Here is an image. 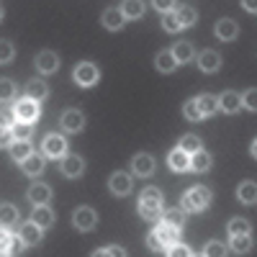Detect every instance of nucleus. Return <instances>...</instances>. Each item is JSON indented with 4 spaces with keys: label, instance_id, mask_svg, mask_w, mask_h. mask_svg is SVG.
<instances>
[{
    "label": "nucleus",
    "instance_id": "obj_1",
    "mask_svg": "<svg viewBox=\"0 0 257 257\" xmlns=\"http://www.w3.org/2000/svg\"><path fill=\"white\" fill-rule=\"evenodd\" d=\"M211 203V190L206 185H196V188H190L185 196L180 198V208L185 213H193V211H203L206 206Z\"/></svg>",
    "mask_w": 257,
    "mask_h": 257
},
{
    "label": "nucleus",
    "instance_id": "obj_2",
    "mask_svg": "<svg viewBox=\"0 0 257 257\" xmlns=\"http://www.w3.org/2000/svg\"><path fill=\"white\" fill-rule=\"evenodd\" d=\"M72 77H75V82L80 85V88H93V85L98 82V77H100V72H98V67L93 62H80L75 67V72H72Z\"/></svg>",
    "mask_w": 257,
    "mask_h": 257
},
{
    "label": "nucleus",
    "instance_id": "obj_3",
    "mask_svg": "<svg viewBox=\"0 0 257 257\" xmlns=\"http://www.w3.org/2000/svg\"><path fill=\"white\" fill-rule=\"evenodd\" d=\"M13 113H16V121H29V123H34L36 118H39V103L36 100H31V98H21L16 105H13Z\"/></svg>",
    "mask_w": 257,
    "mask_h": 257
},
{
    "label": "nucleus",
    "instance_id": "obj_4",
    "mask_svg": "<svg viewBox=\"0 0 257 257\" xmlns=\"http://www.w3.org/2000/svg\"><path fill=\"white\" fill-rule=\"evenodd\" d=\"M72 224H75V229H80V231H90V229H95V224H98V213H95L90 206H80V208L72 213Z\"/></svg>",
    "mask_w": 257,
    "mask_h": 257
},
{
    "label": "nucleus",
    "instance_id": "obj_5",
    "mask_svg": "<svg viewBox=\"0 0 257 257\" xmlns=\"http://www.w3.org/2000/svg\"><path fill=\"white\" fill-rule=\"evenodd\" d=\"M44 155L54 157V160H62L64 155H67V139H64L62 134H49L44 139Z\"/></svg>",
    "mask_w": 257,
    "mask_h": 257
},
{
    "label": "nucleus",
    "instance_id": "obj_6",
    "mask_svg": "<svg viewBox=\"0 0 257 257\" xmlns=\"http://www.w3.org/2000/svg\"><path fill=\"white\" fill-rule=\"evenodd\" d=\"M34 64L39 67V72L41 75H52V72H57L59 70V57L54 54V52H39L36 57H34Z\"/></svg>",
    "mask_w": 257,
    "mask_h": 257
},
{
    "label": "nucleus",
    "instance_id": "obj_7",
    "mask_svg": "<svg viewBox=\"0 0 257 257\" xmlns=\"http://www.w3.org/2000/svg\"><path fill=\"white\" fill-rule=\"evenodd\" d=\"M82 126H85V116H82L80 111L70 108V111L62 113V128H64L67 134H80Z\"/></svg>",
    "mask_w": 257,
    "mask_h": 257
},
{
    "label": "nucleus",
    "instance_id": "obj_8",
    "mask_svg": "<svg viewBox=\"0 0 257 257\" xmlns=\"http://www.w3.org/2000/svg\"><path fill=\"white\" fill-rule=\"evenodd\" d=\"M59 167H62V173L67 175V178H80L85 173V162H82L80 155H64Z\"/></svg>",
    "mask_w": 257,
    "mask_h": 257
},
{
    "label": "nucleus",
    "instance_id": "obj_9",
    "mask_svg": "<svg viewBox=\"0 0 257 257\" xmlns=\"http://www.w3.org/2000/svg\"><path fill=\"white\" fill-rule=\"evenodd\" d=\"M108 185H111V193H113V196H128L134 183H132V175H126V173H113L111 180H108Z\"/></svg>",
    "mask_w": 257,
    "mask_h": 257
},
{
    "label": "nucleus",
    "instance_id": "obj_10",
    "mask_svg": "<svg viewBox=\"0 0 257 257\" xmlns=\"http://www.w3.org/2000/svg\"><path fill=\"white\" fill-rule=\"evenodd\" d=\"M216 36L221 39V41H234L237 39V34H239V26H237V21L234 18H221V21H216Z\"/></svg>",
    "mask_w": 257,
    "mask_h": 257
},
{
    "label": "nucleus",
    "instance_id": "obj_11",
    "mask_svg": "<svg viewBox=\"0 0 257 257\" xmlns=\"http://www.w3.org/2000/svg\"><path fill=\"white\" fill-rule=\"evenodd\" d=\"M132 170H134L139 178H149V175L155 173V157H152V155H144V152L137 155V157L132 160Z\"/></svg>",
    "mask_w": 257,
    "mask_h": 257
},
{
    "label": "nucleus",
    "instance_id": "obj_12",
    "mask_svg": "<svg viewBox=\"0 0 257 257\" xmlns=\"http://www.w3.org/2000/svg\"><path fill=\"white\" fill-rule=\"evenodd\" d=\"M216 100H219V108L224 113H237L242 108V98H239V93H234V90H224Z\"/></svg>",
    "mask_w": 257,
    "mask_h": 257
},
{
    "label": "nucleus",
    "instance_id": "obj_13",
    "mask_svg": "<svg viewBox=\"0 0 257 257\" xmlns=\"http://www.w3.org/2000/svg\"><path fill=\"white\" fill-rule=\"evenodd\" d=\"M198 67H201V72H216V70L221 67L219 52H213V49L201 52V54H198Z\"/></svg>",
    "mask_w": 257,
    "mask_h": 257
},
{
    "label": "nucleus",
    "instance_id": "obj_14",
    "mask_svg": "<svg viewBox=\"0 0 257 257\" xmlns=\"http://www.w3.org/2000/svg\"><path fill=\"white\" fill-rule=\"evenodd\" d=\"M155 234H157V239H160V244H162L165 249H167V247H173V244L180 239V229L170 226V224H165V221H162V226L155 229Z\"/></svg>",
    "mask_w": 257,
    "mask_h": 257
},
{
    "label": "nucleus",
    "instance_id": "obj_15",
    "mask_svg": "<svg viewBox=\"0 0 257 257\" xmlns=\"http://www.w3.org/2000/svg\"><path fill=\"white\" fill-rule=\"evenodd\" d=\"M208 167H211V155L208 152L198 149V152L188 155V170H193V173H206Z\"/></svg>",
    "mask_w": 257,
    "mask_h": 257
},
{
    "label": "nucleus",
    "instance_id": "obj_16",
    "mask_svg": "<svg viewBox=\"0 0 257 257\" xmlns=\"http://www.w3.org/2000/svg\"><path fill=\"white\" fill-rule=\"evenodd\" d=\"M41 229L39 224H34V221H26L24 226H21V239H24V244L26 247H34V244H39L41 242Z\"/></svg>",
    "mask_w": 257,
    "mask_h": 257
},
{
    "label": "nucleus",
    "instance_id": "obj_17",
    "mask_svg": "<svg viewBox=\"0 0 257 257\" xmlns=\"http://www.w3.org/2000/svg\"><path fill=\"white\" fill-rule=\"evenodd\" d=\"M49 198H52V188H49V185H44V183H34V185L29 188V201H31L34 206L49 203Z\"/></svg>",
    "mask_w": 257,
    "mask_h": 257
},
{
    "label": "nucleus",
    "instance_id": "obj_18",
    "mask_svg": "<svg viewBox=\"0 0 257 257\" xmlns=\"http://www.w3.org/2000/svg\"><path fill=\"white\" fill-rule=\"evenodd\" d=\"M31 221H34V224H39L41 229H47V226H52V224H54V211H52L47 203H41V206H36V208H34Z\"/></svg>",
    "mask_w": 257,
    "mask_h": 257
},
{
    "label": "nucleus",
    "instance_id": "obj_19",
    "mask_svg": "<svg viewBox=\"0 0 257 257\" xmlns=\"http://www.w3.org/2000/svg\"><path fill=\"white\" fill-rule=\"evenodd\" d=\"M21 167H24V173H26L29 178H36V175L44 173V157L31 152V155H29L24 162H21Z\"/></svg>",
    "mask_w": 257,
    "mask_h": 257
},
{
    "label": "nucleus",
    "instance_id": "obj_20",
    "mask_svg": "<svg viewBox=\"0 0 257 257\" xmlns=\"http://www.w3.org/2000/svg\"><path fill=\"white\" fill-rule=\"evenodd\" d=\"M47 95H49L47 82H41V80H29V82H26V98H31V100L41 103Z\"/></svg>",
    "mask_w": 257,
    "mask_h": 257
},
{
    "label": "nucleus",
    "instance_id": "obj_21",
    "mask_svg": "<svg viewBox=\"0 0 257 257\" xmlns=\"http://www.w3.org/2000/svg\"><path fill=\"white\" fill-rule=\"evenodd\" d=\"M123 13H121V8H108L103 13V26L108 29V31H118L121 26H123Z\"/></svg>",
    "mask_w": 257,
    "mask_h": 257
},
{
    "label": "nucleus",
    "instance_id": "obj_22",
    "mask_svg": "<svg viewBox=\"0 0 257 257\" xmlns=\"http://www.w3.org/2000/svg\"><path fill=\"white\" fill-rule=\"evenodd\" d=\"M196 103H198V108H201V116H203V118H206V116H213V113L219 111V100H216V95H211V93L198 95Z\"/></svg>",
    "mask_w": 257,
    "mask_h": 257
},
{
    "label": "nucleus",
    "instance_id": "obj_23",
    "mask_svg": "<svg viewBox=\"0 0 257 257\" xmlns=\"http://www.w3.org/2000/svg\"><path fill=\"white\" fill-rule=\"evenodd\" d=\"M170 52H173V57H175L178 64H185V62H190L193 57H196V52H193V44H190V41H178V44L170 49Z\"/></svg>",
    "mask_w": 257,
    "mask_h": 257
},
{
    "label": "nucleus",
    "instance_id": "obj_24",
    "mask_svg": "<svg viewBox=\"0 0 257 257\" xmlns=\"http://www.w3.org/2000/svg\"><path fill=\"white\" fill-rule=\"evenodd\" d=\"M139 216L144 219V221H160L162 219V206L160 203H142L139 201Z\"/></svg>",
    "mask_w": 257,
    "mask_h": 257
},
{
    "label": "nucleus",
    "instance_id": "obj_25",
    "mask_svg": "<svg viewBox=\"0 0 257 257\" xmlns=\"http://www.w3.org/2000/svg\"><path fill=\"white\" fill-rule=\"evenodd\" d=\"M121 13H123L126 21H137V18L144 16V3H142V0H123Z\"/></svg>",
    "mask_w": 257,
    "mask_h": 257
},
{
    "label": "nucleus",
    "instance_id": "obj_26",
    "mask_svg": "<svg viewBox=\"0 0 257 257\" xmlns=\"http://www.w3.org/2000/svg\"><path fill=\"white\" fill-rule=\"evenodd\" d=\"M237 198H239L242 203L252 206V203L257 201V185H254L252 180H244V183L237 188Z\"/></svg>",
    "mask_w": 257,
    "mask_h": 257
},
{
    "label": "nucleus",
    "instance_id": "obj_27",
    "mask_svg": "<svg viewBox=\"0 0 257 257\" xmlns=\"http://www.w3.org/2000/svg\"><path fill=\"white\" fill-rule=\"evenodd\" d=\"M155 67H157L160 72H165V75H167V72H173V70L178 67V62H175L173 52H167V49H165V52H160V54L155 57Z\"/></svg>",
    "mask_w": 257,
    "mask_h": 257
},
{
    "label": "nucleus",
    "instance_id": "obj_28",
    "mask_svg": "<svg viewBox=\"0 0 257 257\" xmlns=\"http://www.w3.org/2000/svg\"><path fill=\"white\" fill-rule=\"evenodd\" d=\"M167 165L175 170V173H185L188 170V155L183 152V149H173V152L167 155Z\"/></svg>",
    "mask_w": 257,
    "mask_h": 257
},
{
    "label": "nucleus",
    "instance_id": "obj_29",
    "mask_svg": "<svg viewBox=\"0 0 257 257\" xmlns=\"http://www.w3.org/2000/svg\"><path fill=\"white\" fill-rule=\"evenodd\" d=\"M160 221H165V224H170V226H175V229H183V226H185V211H183V208H170V211L162 213Z\"/></svg>",
    "mask_w": 257,
    "mask_h": 257
},
{
    "label": "nucleus",
    "instance_id": "obj_30",
    "mask_svg": "<svg viewBox=\"0 0 257 257\" xmlns=\"http://www.w3.org/2000/svg\"><path fill=\"white\" fill-rule=\"evenodd\" d=\"M11 132H13V139H18V142H29V139L34 137V126H31L29 121H16V123L11 126Z\"/></svg>",
    "mask_w": 257,
    "mask_h": 257
},
{
    "label": "nucleus",
    "instance_id": "obj_31",
    "mask_svg": "<svg viewBox=\"0 0 257 257\" xmlns=\"http://www.w3.org/2000/svg\"><path fill=\"white\" fill-rule=\"evenodd\" d=\"M18 221V208L13 203H0V226H13Z\"/></svg>",
    "mask_w": 257,
    "mask_h": 257
},
{
    "label": "nucleus",
    "instance_id": "obj_32",
    "mask_svg": "<svg viewBox=\"0 0 257 257\" xmlns=\"http://www.w3.org/2000/svg\"><path fill=\"white\" fill-rule=\"evenodd\" d=\"M29 155H31V144H29V142L13 139V144H11V157H13L16 162H24Z\"/></svg>",
    "mask_w": 257,
    "mask_h": 257
},
{
    "label": "nucleus",
    "instance_id": "obj_33",
    "mask_svg": "<svg viewBox=\"0 0 257 257\" xmlns=\"http://www.w3.org/2000/svg\"><path fill=\"white\" fill-rule=\"evenodd\" d=\"M231 249H234V252H239V254L249 252V249H252L249 234H231Z\"/></svg>",
    "mask_w": 257,
    "mask_h": 257
},
{
    "label": "nucleus",
    "instance_id": "obj_34",
    "mask_svg": "<svg viewBox=\"0 0 257 257\" xmlns=\"http://www.w3.org/2000/svg\"><path fill=\"white\" fill-rule=\"evenodd\" d=\"M178 13V21H180V26H193V24H196V18H198V13H196V8H193V6H183L180 11H175Z\"/></svg>",
    "mask_w": 257,
    "mask_h": 257
},
{
    "label": "nucleus",
    "instance_id": "obj_35",
    "mask_svg": "<svg viewBox=\"0 0 257 257\" xmlns=\"http://www.w3.org/2000/svg\"><path fill=\"white\" fill-rule=\"evenodd\" d=\"M178 149H183L185 155H193V152H198L201 149V139L196 137V134H185L183 139H180V147Z\"/></svg>",
    "mask_w": 257,
    "mask_h": 257
},
{
    "label": "nucleus",
    "instance_id": "obj_36",
    "mask_svg": "<svg viewBox=\"0 0 257 257\" xmlns=\"http://www.w3.org/2000/svg\"><path fill=\"white\" fill-rule=\"evenodd\" d=\"M162 26H165V31H170V34H175V31L183 29L175 11H165V13H162Z\"/></svg>",
    "mask_w": 257,
    "mask_h": 257
},
{
    "label": "nucleus",
    "instance_id": "obj_37",
    "mask_svg": "<svg viewBox=\"0 0 257 257\" xmlns=\"http://www.w3.org/2000/svg\"><path fill=\"white\" fill-rule=\"evenodd\" d=\"M13 98H16V82L3 77V80H0V103H8Z\"/></svg>",
    "mask_w": 257,
    "mask_h": 257
},
{
    "label": "nucleus",
    "instance_id": "obj_38",
    "mask_svg": "<svg viewBox=\"0 0 257 257\" xmlns=\"http://www.w3.org/2000/svg\"><path fill=\"white\" fill-rule=\"evenodd\" d=\"M13 57H16V47L11 44V41L0 39V64H8V62H13Z\"/></svg>",
    "mask_w": 257,
    "mask_h": 257
},
{
    "label": "nucleus",
    "instance_id": "obj_39",
    "mask_svg": "<svg viewBox=\"0 0 257 257\" xmlns=\"http://www.w3.org/2000/svg\"><path fill=\"white\" fill-rule=\"evenodd\" d=\"M183 113H185V118H188V121H201V118H203V116H201V108H198V103H196V98L185 103Z\"/></svg>",
    "mask_w": 257,
    "mask_h": 257
},
{
    "label": "nucleus",
    "instance_id": "obj_40",
    "mask_svg": "<svg viewBox=\"0 0 257 257\" xmlns=\"http://www.w3.org/2000/svg\"><path fill=\"white\" fill-rule=\"evenodd\" d=\"M139 201H142V203H160V206H162V193H160L157 188H147L142 196H139Z\"/></svg>",
    "mask_w": 257,
    "mask_h": 257
},
{
    "label": "nucleus",
    "instance_id": "obj_41",
    "mask_svg": "<svg viewBox=\"0 0 257 257\" xmlns=\"http://www.w3.org/2000/svg\"><path fill=\"white\" fill-rule=\"evenodd\" d=\"M201 254H211V257H224L226 254V247L221 244V242H208L206 247H203V252Z\"/></svg>",
    "mask_w": 257,
    "mask_h": 257
},
{
    "label": "nucleus",
    "instance_id": "obj_42",
    "mask_svg": "<svg viewBox=\"0 0 257 257\" xmlns=\"http://www.w3.org/2000/svg\"><path fill=\"white\" fill-rule=\"evenodd\" d=\"M229 234H249V224L244 219H231L229 221Z\"/></svg>",
    "mask_w": 257,
    "mask_h": 257
},
{
    "label": "nucleus",
    "instance_id": "obj_43",
    "mask_svg": "<svg viewBox=\"0 0 257 257\" xmlns=\"http://www.w3.org/2000/svg\"><path fill=\"white\" fill-rule=\"evenodd\" d=\"M103 254H111V257H126V249H123V247H116V244L95 249V257H103Z\"/></svg>",
    "mask_w": 257,
    "mask_h": 257
},
{
    "label": "nucleus",
    "instance_id": "obj_44",
    "mask_svg": "<svg viewBox=\"0 0 257 257\" xmlns=\"http://www.w3.org/2000/svg\"><path fill=\"white\" fill-rule=\"evenodd\" d=\"M239 98H242V105H247L249 111L257 108V90H254V88H249V90H247L244 95H239Z\"/></svg>",
    "mask_w": 257,
    "mask_h": 257
},
{
    "label": "nucleus",
    "instance_id": "obj_45",
    "mask_svg": "<svg viewBox=\"0 0 257 257\" xmlns=\"http://www.w3.org/2000/svg\"><path fill=\"white\" fill-rule=\"evenodd\" d=\"M165 252H167V254H173V257H190V254H193L188 247H183V244H178V242H175L173 247H167Z\"/></svg>",
    "mask_w": 257,
    "mask_h": 257
},
{
    "label": "nucleus",
    "instance_id": "obj_46",
    "mask_svg": "<svg viewBox=\"0 0 257 257\" xmlns=\"http://www.w3.org/2000/svg\"><path fill=\"white\" fill-rule=\"evenodd\" d=\"M16 123V113L13 111H0V128H11Z\"/></svg>",
    "mask_w": 257,
    "mask_h": 257
},
{
    "label": "nucleus",
    "instance_id": "obj_47",
    "mask_svg": "<svg viewBox=\"0 0 257 257\" xmlns=\"http://www.w3.org/2000/svg\"><path fill=\"white\" fill-rule=\"evenodd\" d=\"M8 252H11V234L0 229V254H8Z\"/></svg>",
    "mask_w": 257,
    "mask_h": 257
},
{
    "label": "nucleus",
    "instance_id": "obj_48",
    "mask_svg": "<svg viewBox=\"0 0 257 257\" xmlns=\"http://www.w3.org/2000/svg\"><path fill=\"white\" fill-rule=\"evenodd\" d=\"M152 6L160 11V13H165V11H173V6H175V0H152Z\"/></svg>",
    "mask_w": 257,
    "mask_h": 257
},
{
    "label": "nucleus",
    "instance_id": "obj_49",
    "mask_svg": "<svg viewBox=\"0 0 257 257\" xmlns=\"http://www.w3.org/2000/svg\"><path fill=\"white\" fill-rule=\"evenodd\" d=\"M13 144V132L11 128H0V147H11Z\"/></svg>",
    "mask_w": 257,
    "mask_h": 257
},
{
    "label": "nucleus",
    "instance_id": "obj_50",
    "mask_svg": "<svg viewBox=\"0 0 257 257\" xmlns=\"http://www.w3.org/2000/svg\"><path fill=\"white\" fill-rule=\"evenodd\" d=\"M147 244H149V249H155V252H165V247L160 244V239H157V234H155V231L147 237Z\"/></svg>",
    "mask_w": 257,
    "mask_h": 257
},
{
    "label": "nucleus",
    "instance_id": "obj_51",
    "mask_svg": "<svg viewBox=\"0 0 257 257\" xmlns=\"http://www.w3.org/2000/svg\"><path fill=\"white\" fill-rule=\"evenodd\" d=\"M242 8L249 11V13H254L257 11V0H242Z\"/></svg>",
    "mask_w": 257,
    "mask_h": 257
},
{
    "label": "nucleus",
    "instance_id": "obj_52",
    "mask_svg": "<svg viewBox=\"0 0 257 257\" xmlns=\"http://www.w3.org/2000/svg\"><path fill=\"white\" fill-rule=\"evenodd\" d=\"M3 16H6V13H3V8H0V21H3Z\"/></svg>",
    "mask_w": 257,
    "mask_h": 257
}]
</instances>
